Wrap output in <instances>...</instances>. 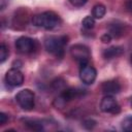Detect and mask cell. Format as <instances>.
<instances>
[{"label":"cell","mask_w":132,"mask_h":132,"mask_svg":"<svg viewBox=\"0 0 132 132\" xmlns=\"http://www.w3.org/2000/svg\"><path fill=\"white\" fill-rule=\"evenodd\" d=\"M32 23L36 27H41L46 30H53L58 28L62 21L61 18L54 11H44L38 14H35L32 18Z\"/></svg>","instance_id":"6da1fadb"},{"label":"cell","mask_w":132,"mask_h":132,"mask_svg":"<svg viewBox=\"0 0 132 132\" xmlns=\"http://www.w3.org/2000/svg\"><path fill=\"white\" fill-rule=\"evenodd\" d=\"M5 80L11 87H19V86H22L24 82V74L19 69L12 68L6 72Z\"/></svg>","instance_id":"9c48e42d"},{"label":"cell","mask_w":132,"mask_h":132,"mask_svg":"<svg viewBox=\"0 0 132 132\" xmlns=\"http://www.w3.org/2000/svg\"><path fill=\"white\" fill-rule=\"evenodd\" d=\"M67 42V36H48L44 40V47L48 53L57 57H62L64 54V47Z\"/></svg>","instance_id":"7a4b0ae2"},{"label":"cell","mask_w":132,"mask_h":132,"mask_svg":"<svg viewBox=\"0 0 132 132\" xmlns=\"http://www.w3.org/2000/svg\"><path fill=\"white\" fill-rule=\"evenodd\" d=\"M123 53H124L123 47H121V46H110V47L104 50V52H103V57H104L106 60H110V59L120 57Z\"/></svg>","instance_id":"8fae6325"},{"label":"cell","mask_w":132,"mask_h":132,"mask_svg":"<svg viewBox=\"0 0 132 132\" xmlns=\"http://www.w3.org/2000/svg\"><path fill=\"white\" fill-rule=\"evenodd\" d=\"M125 7L128 11L132 12V0H126L125 2Z\"/></svg>","instance_id":"ffe728a7"},{"label":"cell","mask_w":132,"mask_h":132,"mask_svg":"<svg viewBox=\"0 0 132 132\" xmlns=\"http://www.w3.org/2000/svg\"><path fill=\"white\" fill-rule=\"evenodd\" d=\"M8 55H9V51H8V47L6 46L5 43H1L0 45V62L3 63L7 58H8Z\"/></svg>","instance_id":"2e32d148"},{"label":"cell","mask_w":132,"mask_h":132,"mask_svg":"<svg viewBox=\"0 0 132 132\" xmlns=\"http://www.w3.org/2000/svg\"><path fill=\"white\" fill-rule=\"evenodd\" d=\"M101 90L104 95H114L121 91V85L117 80H107L102 84Z\"/></svg>","instance_id":"30bf717a"},{"label":"cell","mask_w":132,"mask_h":132,"mask_svg":"<svg viewBox=\"0 0 132 132\" xmlns=\"http://www.w3.org/2000/svg\"><path fill=\"white\" fill-rule=\"evenodd\" d=\"M111 36L108 34V33H105L104 35H102V37H101V40L104 42V43H108L110 40H111Z\"/></svg>","instance_id":"d6986e66"},{"label":"cell","mask_w":132,"mask_h":132,"mask_svg":"<svg viewBox=\"0 0 132 132\" xmlns=\"http://www.w3.org/2000/svg\"><path fill=\"white\" fill-rule=\"evenodd\" d=\"M95 26V19L91 15H88L86 16L84 20H82V27L85 29H88V30H91L93 29Z\"/></svg>","instance_id":"9a60e30c"},{"label":"cell","mask_w":132,"mask_h":132,"mask_svg":"<svg viewBox=\"0 0 132 132\" xmlns=\"http://www.w3.org/2000/svg\"><path fill=\"white\" fill-rule=\"evenodd\" d=\"M96 76H97V71L92 65L87 63V64H84V65L80 66L79 77H80V79H81V81L84 84L92 85L95 81Z\"/></svg>","instance_id":"52a82bcc"},{"label":"cell","mask_w":132,"mask_h":132,"mask_svg":"<svg viewBox=\"0 0 132 132\" xmlns=\"http://www.w3.org/2000/svg\"><path fill=\"white\" fill-rule=\"evenodd\" d=\"M15 47H16L18 52L21 54H30V53L34 52V50L36 48V42H35V40H33L30 37L22 36L16 39Z\"/></svg>","instance_id":"8992f818"},{"label":"cell","mask_w":132,"mask_h":132,"mask_svg":"<svg viewBox=\"0 0 132 132\" xmlns=\"http://www.w3.org/2000/svg\"><path fill=\"white\" fill-rule=\"evenodd\" d=\"M122 129L126 132H131L132 131V116H128L123 120Z\"/></svg>","instance_id":"5bb4252c"},{"label":"cell","mask_w":132,"mask_h":132,"mask_svg":"<svg viewBox=\"0 0 132 132\" xmlns=\"http://www.w3.org/2000/svg\"><path fill=\"white\" fill-rule=\"evenodd\" d=\"M131 64H132V56H131Z\"/></svg>","instance_id":"44dd1931"},{"label":"cell","mask_w":132,"mask_h":132,"mask_svg":"<svg viewBox=\"0 0 132 132\" xmlns=\"http://www.w3.org/2000/svg\"><path fill=\"white\" fill-rule=\"evenodd\" d=\"M123 33H124V28H123V25H122V24L116 23V24H111V25H110L108 34H109L111 37L118 38V37L122 36Z\"/></svg>","instance_id":"7c38bea8"},{"label":"cell","mask_w":132,"mask_h":132,"mask_svg":"<svg viewBox=\"0 0 132 132\" xmlns=\"http://www.w3.org/2000/svg\"><path fill=\"white\" fill-rule=\"evenodd\" d=\"M131 105H132V99H131Z\"/></svg>","instance_id":"7402d4cb"},{"label":"cell","mask_w":132,"mask_h":132,"mask_svg":"<svg viewBox=\"0 0 132 132\" xmlns=\"http://www.w3.org/2000/svg\"><path fill=\"white\" fill-rule=\"evenodd\" d=\"M69 1H70V3H71L73 6H75V7H80V6L85 5L86 2H87V0H69Z\"/></svg>","instance_id":"e0dca14e"},{"label":"cell","mask_w":132,"mask_h":132,"mask_svg":"<svg viewBox=\"0 0 132 132\" xmlns=\"http://www.w3.org/2000/svg\"><path fill=\"white\" fill-rule=\"evenodd\" d=\"M106 13V8L103 4H96L93 7L92 16L94 19H102Z\"/></svg>","instance_id":"4fadbf2b"},{"label":"cell","mask_w":132,"mask_h":132,"mask_svg":"<svg viewBox=\"0 0 132 132\" xmlns=\"http://www.w3.org/2000/svg\"><path fill=\"white\" fill-rule=\"evenodd\" d=\"M84 94V90H79V89H74V88H69V89H65L62 94L60 95L59 98L56 99V102H58L57 106L61 107L63 106L66 102L71 101L73 99H76L78 97H80Z\"/></svg>","instance_id":"5b68a950"},{"label":"cell","mask_w":132,"mask_h":132,"mask_svg":"<svg viewBox=\"0 0 132 132\" xmlns=\"http://www.w3.org/2000/svg\"><path fill=\"white\" fill-rule=\"evenodd\" d=\"M100 108L103 112L108 113H119L120 112V105L118 104L117 100L113 98L112 95H105L100 102Z\"/></svg>","instance_id":"ba28073f"},{"label":"cell","mask_w":132,"mask_h":132,"mask_svg":"<svg viewBox=\"0 0 132 132\" xmlns=\"http://www.w3.org/2000/svg\"><path fill=\"white\" fill-rule=\"evenodd\" d=\"M15 100H16L18 104L25 110H31L34 108L35 95L29 89H24V90L20 91L15 96Z\"/></svg>","instance_id":"3957f363"},{"label":"cell","mask_w":132,"mask_h":132,"mask_svg":"<svg viewBox=\"0 0 132 132\" xmlns=\"http://www.w3.org/2000/svg\"><path fill=\"white\" fill-rule=\"evenodd\" d=\"M8 120V117L4 112H0V125H4Z\"/></svg>","instance_id":"ac0fdd59"},{"label":"cell","mask_w":132,"mask_h":132,"mask_svg":"<svg viewBox=\"0 0 132 132\" xmlns=\"http://www.w3.org/2000/svg\"><path fill=\"white\" fill-rule=\"evenodd\" d=\"M70 54L71 57L78 62L79 66L89 63L90 57H91V53L88 46L84 45V44H74L71 46L70 48Z\"/></svg>","instance_id":"277c9868"}]
</instances>
